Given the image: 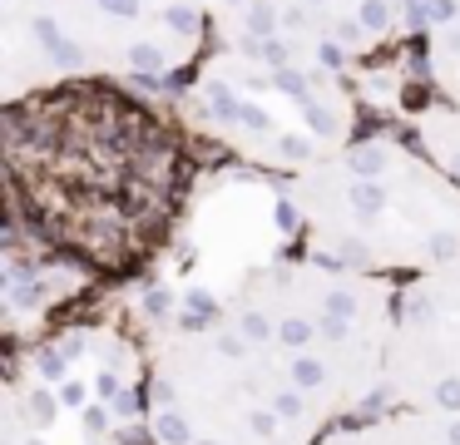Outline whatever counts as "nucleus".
Wrapping results in <instances>:
<instances>
[{"instance_id":"nucleus-1","label":"nucleus","mask_w":460,"mask_h":445,"mask_svg":"<svg viewBox=\"0 0 460 445\" xmlns=\"http://www.w3.org/2000/svg\"><path fill=\"white\" fill-rule=\"evenodd\" d=\"M0 148L11 237L75 277H134L179 223L183 134L134 85L70 79L5 99Z\"/></svg>"},{"instance_id":"nucleus-2","label":"nucleus","mask_w":460,"mask_h":445,"mask_svg":"<svg viewBox=\"0 0 460 445\" xmlns=\"http://www.w3.org/2000/svg\"><path fill=\"white\" fill-rule=\"evenodd\" d=\"M401 282L322 263L272 257L238 277L218 312L292 376L332 425L386 411V356Z\"/></svg>"},{"instance_id":"nucleus-3","label":"nucleus","mask_w":460,"mask_h":445,"mask_svg":"<svg viewBox=\"0 0 460 445\" xmlns=\"http://www.w3.org/2000/svg\"><path fill=\"white\" fill-rule=\"evenodd\" d=\"M302 243L322 263L411 282L460 263V183L416 134H357L282 183Z\"/></svg>"},{"instance_id":"nucleus-4","label":"nucleus","mask_w":460,"mask_h":445,"mask_svg":"<svg viewBox=\"0 0 460 445\" xmlns=\"http://www.w3.org/2000/svg\"><path fill=\"white\" fill-rule=\"evenodd\" d=\"M208 0H0L5 99L70 79L159 85L208 59Z\"/></svg>"},{"instance_id":"nucleus-5","label":"nucleus","mask_w":460,"mask_h":445,"mask_svg":"<svg viewBox=\"0 0 460 445\" xmlns=\"http://www.w3.org/2000/svg\"><path fill=\"white\" fill-rule=\"evenodd\" d=\"M154 445H317L332 421L228 316L169 332L149 356Z\"/></svg>"},{"instance_id":"nucleus-6","label":"nucleus","mask_w":460,"mask_h":445,"mask_svg":"<svg viewBox=\"0 0 460 445\" xmlns=\"http://www.w3.org/2000/svg\"><path fill=\"white\" fill-rule=\"evenodd\" d=\"M189 104L203 134L288 178L357 138V99L341 69L292 49H213L193 69Z\"/></svg>"},{"instance_id":"nucleus-7","label":"nucleus","mask_w":460,"mask_h":445,"mask_svg":"<svg viewBox=\"0 0 460 445\" xmlns=\"http://www.w3.org/2000/svg\"><path fill=\"white\" fill-rule=\"evenodd\" d=\"M386 405L460 415V263L401 282Z\"/></svg>"},{"instance_id":"nucleus-8","label":"nucleus","mask_w":460,"mask_h":445,"mask_svg":"<svg viewBox=\"0 0 460 445\" xmlns=\"http://www.w3.org/2000/svg\"><path fill=\"white\" fill-rule=\"evenodd\" d=\"M297 5L327 45V55L351 69L361 55H376L386 40H396L416 0H297Z\"/></svg>"},{"instance_id":"nucleus-9","label":"nucleus","mask_w":460,"mask_h":445,"mask_svg":"<svg viewBox=\"0 0 460 445\" xmlns=\"http://www.w3.org/2000/svg\"><path fill=\"white\" fill-rule=\"evenodd\" d=\"M317 445H460V415L386 405V411L332 425Z\"/></svg>"},{"instance_id":"nucleus-10","label":"nucleus","mask_w":460,"mask_h":445,"mask_svg":"<svg viewBox=\"0 0 460 445\" xmlns=\"http://www.w3.org/2000/svg\"><path fill=\"white\" fill-rule=\"evenodd\" d=\"M426 69H430V85H436L440 104L460 109V5H450L440 20H430Z\"/></svg>"},{"instance_id":"nucleus-11","label":"nucleus","mask_w":460,"mask_h":445,"mask_svg":"<svg viewBox=\"0 0 460 445\" xmlns=\"http://www.w3.org/2000/svg\"><path fill=\"white\" fill-rule=\"evenodd\" d=\"M411 134H416V144L460 183V109H450L436 99V104H426L411 119Z\"/></svg>"}]
</instances>
